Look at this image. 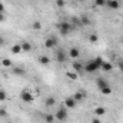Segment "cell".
I'll return each instance as SVG.
<instances>
[{"instance_id":"obj_1","label":"cell","mask_w":123,"mask_h":123,"mask_svg":"<svg viewBox=\"0 0 123 123\" xmlns=\"http://www.w3.org/2000/svg\"><path fill=\"white\" fill-rule=\"evenodd\" d=\"M103 62H105V60H103L100 56H97L96 59L87 62V63L83 66V72H86V73H94L96 70H100V66H102V63H103Z\"/></svg>"},{"instance_id":"obj_2","label":"cell","mask_w":123,"mask_h":123,"mask_svg":"<svg viewBox=\"0 0 123 123\" xmlns=\"http://www.w3.org/2000/svg\"><path fill=\"white\" fill-rule=\"evenodd\" d=\"M74 29V26L72 25V23H69V22H60L59 23V31H60L62 36H67V34H70L72 31Z\"/></svg>"},{"instance_id":"obj_3","label":"cell","mask_w":123,"mask_h":123,"mask_svg":"<svg viewBox=\"0 0 123 123\" xmlns=\"http://www.w3.org/2000/svg\"><path fill=\"white\" fill-rule=\"evenodd\" d=\"M67 116H69V113H67V107H59L57 110H56V113H55V119L56 120H59V122H64V120H67Z\"/></svg>"},{"instance_id":"obj_4","label":"cell","mask_w":123,"mask_h":123,"mask_svg":"<svg viewBox=\"0 0 123 123\" xmlns=\"http://www.w3.org/2000/svg\"><path fill=\"white\" fill-rule=\"evenodd\" d=\"M57 46V39L55 37V36H50V37H47L46 40H44V47L46 49H55Z\"/></svg>"},{"instance_id":"obj_5","label":"cell","mask_w":123,"mask_h":123,"mask_svg":"<svg viewBox=\"0 0 123 123\" xmlns=\"http://www.w3.org/2000/svg\"><path fill=\"white\" fill-rule=\"evenodd\" d=\"M67 56H69L70 59H73V60H77V59L80 57V50H79L77 47H70L69 52H67Z\"/></svg>"},{"instance_id":"obj_6","label":"cell","mask_w":123,"mask_h":123,"mask_svg":"<svg viewBox=\"0 0 123 123\" xmlns=\"http://www.w3.org/2000/svg\"><path fill=\"white\" fill-rule=\"evenodd\" d=\"M56 59H57L59 63H66L67 59H69V56H67V53L64 50H57L56 52Z\"/></svg>"},{"instance_id":"obj_7","label":"cell","mask_w":123,"mask_h":123,"mask_svg":"<svg viewBox=\"0 0 123 123\" xmlns=\"http://www.w3.org/2000/svg\"><path fill=\"white\" fill-rule=\"evenodd\" d=\"M76 105H77V102L73 99V96H69V97L64 99V107H67V109H73V107H76Z\"/></svg>"},{"instance_id":"obj_8","label":"cell","mask_w":123,"mask_h":123,"mask_svg":"<svg viewBox=\"0 0 123 123\" xmlns=\"http://www.w3.org/2000/svg\"><path fill=\"white\" fill-rule=\"evenodd\" d=\"M106 6L112 10H119L120 7V1L119 0H106Z\"/></svg>"},{"instance_id":"obj_9","label":"cell","mask_w":123,"mask_h":123,"mask_svg":"<svg viewBox=\"0 0 123 123\" xmlns=\"http://www.w3.org/2000/svg\"><path fill=\"white\" fill-rule=\"evenodd\" d=\"M20 97H22V100H23V102H26V103H31V102H33V99H34L29 90H23Z\"/></svg>"},{"instance_id":"obj_10","label":"cell","mask_w":123,"mask_h":123,"mask_svg":"<svg viewBox=\"0 0 123 123\" xmlns=\"http://www.w3.org/2000/svg\"><path fill=\"white\" fill-rule=\"evenodd\" d=\"M96 85H97V87H99V90H100V89L109 86V82H107L105 77H97V79H96Z\"/></svg>"},{"instance_id":"obj_11","label":"cell","mask_w":123,"mask_h":123,"mask_svg":"<svg viewBox=\"0 0 123 123\" xmlns=\"http://www.w3.org/2000/svg\"><path fill=\"white\" fill-rule=\"evenodd\" d=\"M94 115H96L97 117H102V116L106 115V109H105L103 106H97V107L94 109Z\"/></svg>"},{"instance_id":"obj_12","label":"cell","mask_w":123,"mask_h":123,"mask_svg":"<svg viewBox=\"0 0 123 123\" xmlns=\"http://www.w3.org/2000/svg\"><path fill=\"white\" fill-rule=\"evenodd\" d=\"M85 96H86V93L80 90V92H76L74 94H73V99H74V100H76V102L79 103V102H82V100L85 99Z\"/></svg>"},{"instance_id":"obj_13","label":"cell","mask_w":123,"mask_h":123,"mask_svg":"<svg viewBox=\"0 0 123 123\" xmlns=\"http://www.w3.org/2000/svg\"><path fill=\"white\" fill-rule=\"evenodd\" d=\"M39 63L40 64H43V66H47L49 63H50V57L49 56H46V55H43V56H39Z\"/></svg>"},{"instance_id":"obj_14","label":"cell","mask_w":123,"mask_h":123,"mask_svg":"<svg viewBox=\"0 0 123 123\" xmlns=\"http://www.w3.org/2000/svg\"><path fill=\"white\" fill-rule=\"evenodd\" d=\"M44 103H46V106H47V107H53V106L56 105V99H55L53 96H50V97H47V99H46V102H44Z\"/></svg>"},{"instance_id":"obj_15","label":"cell","mask_w":123,"mask_h":123,"mask_svg":"<svg viewBox=\"0 0 123 123\" xmlns=\"http://www.w3.org/2000/svg\"><path fill=\"white\" fill-rule=\"evenodd\" d=\"M26 73V70L23 67H13V74H17V76H23Z\"/></svg>"},{"instance_id":"obj_16","label":"cell","mask_w":123,"mask_h":123,"mask_svg":"<svg viewBox=\"0 0 123 123\" xmlns=\"http://www.w3.org/2000/svg\"><path fill=\"white\" fill-rule=\"evenodd\" d=\"M112 64L109 63V62H103L102 63V66H100V70H106V72H109V70H112Z\"/></svg>"},{"instance_id":"obj_17","label":"cell","mask_w":123,"mask_h":123,"mask_svg":"<svg viewBox=\"0 0 123 123\" xmlns=\"http://www.w3.org/2000/svg\"><path fill=\"white\" fill-rule=\"evenodd\" d=\"M22 50L23 52H31V44L29 42H23L22 43Z\"/></svg>"},{"instance_id":"obj_18","label":"cell","mask_w":123,"mask_h":123,"mask_svg":"<svg viewBox=\"0 0 123 123\" xmlns=\"http://www.w3.org/2000/svg\"><path fill=\"white\" fill-rule=\"evenodd\" d=\"M23 50H22V44H14L13 47H12V53H14V55H19V53H22Z\"/></svg>"},{"instance_id":"obj_19","label":"cell","mask_w":123,"mask_h":123,"mask_svg":"<svg viewBox=\"0 0 123 123\" xmlns=\"http://www.w3.org/2000/svg\"><path fill=\"white\" fill-rule=\"evenodd\" d=\"M80 23H82V25H85V26H89V25H90V19H89L87 16H85V14H83V16L80 17Z\"/></svg>"},{"instance_id":"obj_20","label":"cell","mask_w":123,"mask_h":123,"mask_svg":"<svg viewBox=\"0 0 123 123\" xmlns=\"http://www.w3.org/2000/svg\"><path fill=\"white\" fill-rule=\"evenodd\" d=\"M31 29H33V30H40V29H42V23H40L39 20H34V22L31 23Z\"/></svg>"},{"instance_id":"obj_21","label":"cell","mask_w":123,"mask_h":123,"mask_svg":"<svg viewBox=\"0 0 123 123\" xmlns=\"http://www.w3.org/2000/svg\"><path fill=\"white\" fill-rule=\"evenodd\" d=\"M55 120H56L55 115H44V122L46 123H53Z\"/></svg>"},{"instance_id":"obj_22","label":"cell","mask_w":123,"mask_h":123,"mask_svg":"<svg viewBox=\"0 0 123 123\" xmlns=\"http://www.w3.org/2000/svg\"><path fill=\"white\" fill-rule=\"evenodd\" d=\"M85 66V64H83ZM83 66L80 64V63H77V62H73V69L76 70V72H83Z\"/></svg>"},{"instance_id":"obj_23","label":"cell","mask_w":123,"mask_h":123,"mask_svg":"<svg viewBox=\"0 0 123 123\" xmlns=\"http://www.w3.org/2000/svg\"><path fill=\"white\" fill-rule=\"evenodd\" d=\"M100 93H103V94H110V93H112V87H110V86H106V87L100 89Z\"/></svg>"},{"instance_id":"obj_24","label":"cell","mask_w":123,"mask_h":123,"mask_svg":"<svg viewBox=\"0 0 123 123\" xmlns=\"http://www.w3.org/2000/svg\"><path fill=\"white\" fill-rule=\"evenodd\" d=\"M6 99H7V93H6V90L0 89V102H4Z\"/></svg>"},{"instance_id":"obj_25","label":"cell","mask_w":123,"mask_h":123,"mask_svg":"<svg viewBox=\"0 0 123 123\" xmlns=\"http://www.w3.org/2000/svg\"><path fill=\"white\" fill-rule=\"evenodd\" d=\"M94 4L97 7H105L106 6V0H94Z\"/></svg>"},{"instance_id":"obj_26","label":"cell","mask_w":123,"mask_h":123,"mask_svg":"<svg viewBox=\"0 0 123 123\" xmlns=\"http://www.w3.org/2000/svg\"><path fill=\"white\" fill-rule=\"evenodd\" d=\"M1 64L6 66V67H10V66H12V60H10V59H3V60H1Z\"/></svg>"},{"instance_id":"obj_27","label":"cell","mask_w":123,"mask_h":123,"mask_svg":"<svg viewBox=\"0 0 123 123\" xmlns=\"http://www.w3.org/2000/svg\"><path fill=\"white\" fill-rule=\"evenodd\" d=\"M6 116H7L6 109H4V107H0V117H6Z\"/></svg>"},{"instance_id":"obj_28","label":"cell","mask_w":123,"mask_h":123,"mask_svg":"<svg viewBox=\"0 0 123 123\" xmlns=\"http://www.w3.org/2000/svg\"><path fill=\"white\" fill-rule=\"evenodd\" d=\"M92 123H102V119L97 117V116H94V117L92 119Z\"/></svg>"},{"instance_id":"obj_29","label":"cell","mask_w":123,"mask_h":123,"mask_svg":"<svg viewBox=\"0 0 123 123\" xmlns=\"http://www.w3.org/2000/svg\"><path fill=\"white\" fill-rule=\"evenodd\" d=\"M90 42H97V34H90Z\"/></svg>"},{"instance_id":"obj_30","label":"cell","mask_w":123,"mask_h":123,"mask_svg":"<svg viewBox=\"0 0 123 123\" xmlns=\"http://www.w3.org/2000/svg\"><path fill=\"white\" fill-rule=\"evenodd\" d=\"M6 20V14L4 13H0V23H3Z\"/></svg>"},{"instance_id":"obj_31","label":"cell","mask_w":123,"mask_h":123,"mask_svg":"<svg viewBox=\"0 0 123 123\" xmlns=\"http://www.w3.org/2000/svg\"><path fill=\"white\" fill-rule=\"evenodd\" d=\"M57 6L59 7H63L64 6V0H57Z\"/></svg>"},{"instance_id":"obj_32","label":"cell","mask_w":123,"mask_h":123,"mask_svg":"<svg viewBox=\"0 0 123 123\" xmlns=\"http://www.w3.org/2000/svg\"><path fill=\"white\" fill-rule=\"evenodd\" d=\"M0 13H4V4L0 1Z\"/></svg>"},{"instance_id":"obj_33","label":"cell","mask_w":123,"mask_h":123,"mask_svg":"<svg viewBox=\"0 0 123 123\" xmlns=\"http://www.w3.org/2000/svg\"><path fill=\"white\" fill-rule=\"evenodd\" d=\"M0 46H4V37L0 36Z\"/></svg>"},{"instance_id":"obj_34","label":"cell","mask_w":123,"mask_h":123,"mask_svg":"<svg viewBox=\"0 0 123 123\" xmlns=\"http://www.w3.org/2000/svg\"><path fill=\"white\" fill-rule=\"evenodd\" d=\"M69 77H72V79H76V77H77V74H76V73H73V74H72V73H69Z\"/></svg>"},{"instance_id":"obj_35","label":"cell","mask_w":123,"mask_h":123,"mask_svg":"<svg viewBox=\"0 0 123 123\" xmlns=\"http://www.w3.org/2000/svg\"><path fill=\"white\" fill-rule=\"evenodd\" d=\"M77 1H85V0H77Z\"/></svg>"},{"instance_id":"obj_36","label":"cell","mask_w":123,"mask_h":123,"mask_svg":"<svg viewBox=\"0 0 123 123\" xmlns=\"http://www.w3.org/2000/svg\"><path fill=\"white\" fill-rule=\"evenodd\" d=\"M6 123H12V122H6Z\"/></svg>"}]
</instances>
